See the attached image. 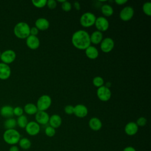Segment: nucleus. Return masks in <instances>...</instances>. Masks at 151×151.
<instances>
[{
	"mask_svg": "<svg viewBox=\"0 0 151 151\" xmlns=\"http://www.w3.org/2000/svg\"><path fill=\"white\" fill-rule=\"evenodd\" d=\"M61 8L65 12H68L71 9V4L70 2L65 1L61 4Z\"/></svg>",
	"mask_w": 151,
	"mask_h": 151,
	"instance_id": "obj_32",
	"label": "nucleus"
},
{
	"mask_svg": "<svg viewBox=\"0 0 151 151\" xmlns=\"http://www.w3.org/2000/svg\"><path fill=\"white\" fill-rule=\"evenodd\" d=\"M26 132L30 136H35L40 131V126L36 122L31 121L28 123L25 127Z\"/></svg>",
	"mask_w": 151,
	"mask_h": 151,
	"instance_id": "obj_11",
	"label": "nucleus"
},
{
	"mask_svg": "<svg viewBox=\"0 0 151 151\" xmlns=\"http://www.w3.org/2000/svg\"><path fill=\"white\" fill-rule=\"evenodd\" d=\"M1 52L0 51V57H1Z\"/></svg>",
	"mask_w": 151,
	"mask_h": 151,
	"instance_id": "obj_43",
	"label": "nucleus"
},
{
	"mask_svg": "<svg viewBox=\"0 0 151 151\" xmlns=\"http://www.w3.org/2000/svg\"><path fill=\"white\" fill-rule=\"evenodd\" d=\"M88 126L91 130L94 131H98L101 129L102 127V123L99 118L94 117L90 119L88 122Z\"/></svg>",
	"mask_w": 151,
	"mask_h": 151,
	"instance_id": "obj_18",
	"label": "nucleus"
},
{
	"mask_svg": "<svg viewBox=\"0 0 151 151\" xmlns=\"http://www.w3.org/2000/svg\"><path fill=\"white\" fill-rule=\"evenodd\" d=\"M13 113H14V115H15V116L19 117V116H20L23 114L24 110H23V109L21 107L17 106V107L14 108Z\"/></svg>",
	"mask_w": 151,
	"mask_h": 151,
	"instance_id": "obj_33",
	"label": "nucleus"
},
{
	"mask_svg": "<svg viewBox=\"0 0 151 151\" xmlns=\"http://www.w3.org/2000/svg\"><path fill=\"white\" fill-rule=\"evenodd\" d=\"M14 108L9 105H5L1 107L0 114L1 115L5 118H11L14 116L13 113Z\"/></svg>",
	"mask_w": 151,
	"mask_h": 151,
	"instance_id": "obj_19",
	"label": "nucleus"
},
{
	"mask_svg": "<svg viewBox=\"0 0 151 151\" xmlns=\"http://www.w3.org/2000/svg\"><path fill=\"white\" fill-rule=\"evenodd\" d=\"M52 103V100L50 96L47 94H44L39 97L37 102V107L38 111H46L50 106Z\"/></svg>",
	"mask_w": 151,
	"mask_h": 151,
	"instance_id": "obj_5",
	"label": "nucleus"
},
{
	"mask_svg": "<svg viewBox=\"0 0 151 151\" xmlns=\"http://www.w3.org/2000/svg\"><path fill=\"white\" fill-rule=\"evenodd\" d=\"M48 8L50 9H54L57 7V1L55 0H48L47 1V4Z\"/></svg>",
	"mask_w": 151,
	"mask_h": 151,
	"instance_id": "obj_35",
	"label": "nucleus"
},
{
	"mask_svg": "<svg viewBox=\"0 0 151 151\" xmlns=\"http://www.w3.org/2000/svg\"><path fill=\"white\" fill-rule=\"evenodd\" d=\"M94 25L97 31L101 32L106 31L109 27V21L104 17H99L96 18Z\"/></svg>",
	"mask_w": 151,
	"mask_h": 151,
	"instance_id": "obj_8",
	"label": "nucleus"
},
{
	"mask_svg": "<svg viewBox=\"0 0 151 151\" xmlns=\"http://www.w3.org/2000/svg\"><path fill=\"white\" fill-rule=\"evenodd\" d=\"M35 27L41 31H45L48 29L50 27L49 21L44 18H39L35 22Z\"/></svg>",
	"mask_w": 151,
	"mask_h": 151,
	"instance_id": "obj_16",
	"label": "nucleus"
},
{
	"mask_svg": "<svg viewBox=\"0 0 151 151\" xmlns=\"http://www.w3.org/2000/svg\"><path fill=\"white\" fill-rule=\"evenodd\" d=\"M14 33L18 38L26 39L30 35V27L25 22H19L14 28Z\"/></svg>",
	"mask_w": 151,
	"mask_h": 151,
	"instance_id": "obj_2",
	"label": "nucleus"
},
{
	"mask_svg": "<svg viewBox=\"0 0 151 151\" xmlns=\"http://www.w3.org/2000/svg\"><path fill=\"white\" fill-rule=\"evenodd\" d=\"M90 42L91 43L97 45L99 44H100L101 41L103 40V34L102 32L99 31H95L91 33V34L90 35Z\"/></svg>",
	"mask_w": 151,
	"mask_h": 151,
	"instance_id": "obj_22",
	"label": "nucleus"
},
{
	"mask_svg": "<svg viewBox=\"0 0 151 151\" xmlns=\"http://www.w3.org/2000/svg\"><path fill=\"white\" fill-rule=\"evenodd\" d=\"M18 143H19V147L24 150L29 149L31 146V141L28 138H26V137L21 138Z\"/></svg>",
	"mask_w": 151,
	"mask_h": 151,
	"instance_id": "obj_25",
	"label": "nucleus"
},
{
	"mask_svg": "<svg viewBox=\"0 0 151 151\" xmlns=\"http://www.w3.org/2000/svg\"><path fill=\"white\" fill-rule=\"evenodd\" d=\"M97 96L99 100L102 101H107L111 96V92L109 88L103 86L98 88L97 90Z\"/></svg>",
	"mask_w": 151,
	"mask_h": 151,
	"instance_id": "obj_6",
	"label": "nucleus"
},
{
	"mask_svg": "<svg viewBox=\"0 0 151 151\" xmlns=\"http://www.w3.org/2000/svg\"><path fill=\"white\" fill-rule=\"evenodd\" d=\"M38 32H39V30L35 27H32L30 28V35L37 36Z\"/></svg>",
	"mask_w": 151,
	"mask_h": 151,
	"instance_id": "obj_37",
	"label": "nucleus"
},
{
	"mask_svg": "<svg viewBox=\"0 0 151 151\" xmlns=\"http://www.w3.org/2000/svg\"><path fill=\"white\" fill-rule=\"evenodd\" d=\"M96 17L94 14L90 12H87L82 14L80 19V22L82 27L88 28L94 25Z\"/></svg>",
	"mask_w": 151,
	"mask_h": 151,
	"instance_id": "obj_4",
	"label": "nucleus"
},
{
	"mask_svg": "<svg viewBox=\"0 0 151 151\" xmlns=\"http://www.w3.org/2000/svg\"><path fill=\"white\" fill-rule=\"evenodd\" d=\"M74 6L76 8V9H77V11L80 10V8H81L80 3L78 2H77V1H76V2H74Z\"/></svg>",
	"mask_w": 151,
	"mask_h": 151,
	"instance_id": "obj_40",
	"label": "nucleus"
},
{
	"mask_svg": "<svg viewBox=\"0 0 151 151\" xmlns=\"http://www.w3.org/2000/svg\"><path fill=\"white\" fill-rule=\"evenodd\" d=\"M123 151H136V149L132 147V146H127V147H126Z\"/></svg>",
	"mask_w": 151,
	"mask_h": 151,
	"instance_id": "obj_41",
	"label": "nucleus"
},
{
	"mask_svg": "<svg viewBox=\"0 0 151 151\" xmlns=\"http://www.w3.org/2000/svg\"><path fill=\"white\" fill-rule=\"evenodd\" d=\"M104 79L100 76H96L93 79V84L98 88L104 86Z\"/></svg>",
	"mask_w": 151,
	"mask_h": 151,
	"instance_id": "obj_28",
	"label": "nucleus"
},
{
	"mask_svg": "<svg viewBox=\"0 0 151 151\" xmlns=\"http://www.w3.org/2000/svg\"><path fill=\"white\" fill-rule=\"evenodd\" d=\"M134 14L133 8L130 6H126L120 11L119 17L122 21H128L133 18Z\"/></svg>",
	"mask_w": 151,
	"mask_h": 151,
	"instance_id": "obj_9",
	"label": "nucleus"
},
{
	"mask_svg": "<svg viewBox=\"0 0 151 151\" xmlns=\"http://www.w3.org/2000/svg\"><path fill=\"white\" fill-rule=\"evenodd\" d=\"M26 44L29 48L31 50H36L40 47V41L37 36L29 35L26 38Z\"/></svg>",
	"mask_w": 151,
	"mask_h": 151,
	"instance_id": "obj_13",
	"label": "nucleus"
},
{
	"mask_svg": "<svg viewBox=\"0 0 151 151\" xmlns=\"http://www.w3.org/2000/svg\"><path fill=\"white\" fill-rule=\"evenodd\" d=\"M114 47V42L113 40L110 37L104 38L100 42V49L105 53L110 52L113 49Z\"/></svg>",
	"mask_w": 151,
	"mask_h": 151,
	"instance_id": "obj_10",
	"label": "nucleus"
},
{
	"mask_svg": "<svg viewBox=\"0 0 151 151\" xmlns=\"http://www.w3.org/2000/svg\"><path fill=\"white\" fill-rule=\"evenodd\" d=\"M55 129L49 126L45 129V133L48 137H53L55 134Z\"/></svg>",
	"mask_w": 151,
	"mask_h": 151,
	"instance_id": "obj_31",
	"label": "nucleus"
},
{
	"mask_svg": "<svg viewBox=\"0 0 151 151\" xmlns=\"http://www.w3.org/2000/svg\"><path fill=\"white\" fill-rule=\"evenodd\" d=\"M35 119L39 124H46L48 123L50 116L45 111H38L35 115Z\"/></svg>",
	"mask_w": 151,
	"mask_h": 151,
	"instance_id": "obj_12",
	"label": "nucleus"
},
{
	"mask_svg": "<svg viewBox=\"0 0 151 151\" xmlns=\"http://www.w3.org/2000/svg\"><path fill=\"white\" fill-rule=\"evenodd\" d=\"M3 139L4 142L10 145H15L21 139V134L18 131L15 129H6L3 133Z\"/></svg>",
	"mask_w": 151,
	"mask_h": 151,
	"instance_id": "obj_3",
	"label": "nucleus"
},
{
	"mask_svg": "<svg viewBox=\"0 0 151 151\" xmlns=\"http://www.w3.org/2000/svg\"><path fill=\"white\" fill-rule=\"evenodd\" d=\"M11 74V70L8 64L0 63V79H8Z\"/></svg>",
	"mask_w": 151,
	"mask_h": 151,
	"instance_id": "obj_14",
	"label": "nucleus"
},
{
	"mask_svg": "<svg viewBox=\"0 0 151 151\" xmlns=\"http://www.w3.org/2000/svg\"><path fill=\"white\" fill-rule=\"evenodd\" d=\"M48 123L50 126L54 129L59 127L62 123L61 117L58 114H53L50 117Z\"/></svg>",
	"mask_w": 151,
	"mask_h": 151,
	"instance_id": "obj_20",
	"label": "nucleus"
},
{
	"mask_svg": "<svg viewBox=\"0 0 151 151\" xmlns=\"http://www.w3.org/2000/svg\"><path fill=\"white\" fill-rule=\"evenodd\" d=\"M16 58V53L15 52L11 49L6 50L1 52V55L0 59L2 63L5 64L12 63Z\"/></svg>",
	"mask_w": 151,
	"mask_h": 151,
	"instance_id": "obj_7",
	"label": "nucleus"
},
{
	"mask_svg": "<svg viewBox=\"0 0 151 151\" xmlns=\"http://www.w3.org/2000/svg\"><path fill=\"white\" fill-rule=\"evenodd\" d=\"M4 127L6 129H14L17 126V120L12 117L8 118L4 122Z\"/></svg>",
	"mask_w": 151,
	"mask_h": 151,
	"instance_id": "obj_26",
	"label": "nucleus"
},
{
	"mask_svg": "<svg viewBox=\"0 0 151 151\" xmlns=\"http://www.w3.org/2000/svg\"><path fill=\"white\" fill-rule=\"evenodd\" d=\"M71 42L76 48L85 50L91 44L90 35L85 30H78L73 33L71 37Z\"/></svg>",
	"mask_w": 151,
	"mask_h": 151,
	"instance_id": "obj_1",
	"label": "nucleus"
},
{
	"mask_svg": "<svg viewBox=\"0 0 151 151\" xmlns=\"http://www.w3.org/2000/svg\"><path fill=\"white\" fill-rule=\"evenodd\" d=\"M74 106L71 105H67L64 107V111L67 114H74Z\"/></svg>",
	"mask_w": 151,
	"mask_h": 151,
	"instance_id": "obj_36",
	"label": "nucleus"
},
{
	"mask_svg": "<svg viewBox=\"0 0 151 151\" xmlns=\"http://www.w3.org/2000/svg\"><path fill=\"white\" fill-rule=\"evenodd\" d=\"M85 53L86 56L91 60L97 58L99 54L98 50L95 47L92 45H90L85 50Z\"/></svg>",
	"mask_w": 151,
	"mask_h": 151,
	"instance_id": "obj_21",
	"label": "nucleus"
},
{
	"mask_svg": "<svg viewBox=\"0 0 151 151\" xmlns=\"http://www.w3.org/2000/svg\"><path fill=\"white\" fill-rule=\"evenodd\" d=\"M74 114L79 118H83L88 114V109L83 104H78L74 106Z\"/></svg>",
	"mask_w": 151,
	"mask_h": 151,
	"instance_id": "obj_15",
	"label": "nucleus"
},
{
	"mask_svg": "<svg viewBox=\"0 0 151 151\" xmlns=\"http://www.w3.org/2000/svg\"><path fill=\"white\" fill-rule=\"evenodd\" d=\"M24 111L29 115L35 114L38 111L37 106L33 103H29L26 104L24 107Z\"/></svg>",
	"mask_w": 151,
	"mask_h": 151,
	"instance_id": "obj_23",
	"label": "nucleus"
},
{
	"mask_svg": "<svg viewBox=\"0 0 151 151\" xmlns=\"http://www.w3.org/2000/svg\"><path fill=\"white\" fill-rule=\"evenodd\" d=\"M9 151H19V147L16 145H12L9 149Z\"/></svg>",
	"mask_w": 151,
	"mask_h": 151,
	"instance_id": "obj_39",
	"label": "nucleus"
},
{
	"mask_svg": "<svg viewBox=\"0 0 151 151\" xmlns=\"http://www.w3.org/2000/svg\"><path fill=\"white\" fill-rule=\"evenodd\" d=\"M147 123V120L145 117H140L136 121V124L137 125V126H140V127H143L145 126L146 124Z\"/></svg>",
	"mask_w": 151,
	"mask_h": 151,
	"instance_id": "obj_34",
	"label": "nucleus"
},
{
	"mask_svg": "<svg viewBox=\"0 0 151 151\" xmlns=\"http://www.w3.org/2000/svg\"><path fill=\"white\" fill-rule=\"evenodd\" d=\"M138 129L139 127L135 122H130L126 124L124 132L129 136H133L137 133Z\"/></svg>",
	"mask_w": 151,
	"mask_h": 151,
	"instance_id": "obj_17",
	"label": "nucleus"
},
{
	"mask_svg": "<svg viewBox=\"0 0 151 151\" xmlns=\"http://www.w3.org/2000/svg\"><path fill=\"white\" fill-rule=\"evenodd\" d=\"M17 120V125L21 127V128H25L27 126V124L28 123V119L26 117V116L22 114L19 117H18Z\"/></svg>",
	"mask_w": 151,
	"mask_h": 151,
	"instance_id": "obj_27",
	"label": "nucleus"
},
{
	"mask_svg": "<svg viewBox=\"0 0 151 151\" xmlns=\"http://www.w3.org/2000/svg\"><path fill=\"white\" fill-rule=\"evenodd\" d=\"M101 11L102 14L106 17H110L113 14V7L109 4H104L101 8Z\"/></svg>",
	"mask_w": 151,
	"mask_h": 151,
	"instance_id": "obj_24",
	"label": "nucleus"
},
{
	"mask_svg": "<svg viewBox=\"0 0 151 151\" xmlns=\"http://www.w3.org/2000/svg\"><path fill=\"white\" fill-rule=\"evenodd\" d=\"M31 2L33 5L38 8H43L47 4V0H32Z\"/></svg>",
	"mask_w": 151,
	"mask_h": 151,
	"instance_id": "obj_30",
	"label": "nucleus"
},
{
	"mask_svg": "<svg viewBox=\"0 0 151 151\" xmlns=\"http://www.w3.org/2000/svg\"><path fill=\"white\" fill-rule=\"evenodd\" d=\"M106 87H108V88H109L110 86H111V83L109 82V83H106V86H105Z\"/></svg>",
	"mask_w": 151,
	"mask_h": 151,
	"instance_id": "obj_42",
	"label": "nucleus"
},
{
	"mask_svg": "<svg viewBox=\"0 0 151 151\" xmlns=\"http://www.w3.org/2000/svg\"><path fill=\"white\" fill-rule=\"evenodd\" d=\"M117 5H124L125 4L127 1V0H116L114 1Z\"/></svg>",
	"mask_w": 151,
	"mask_h": 151,
	"instance_id": "obj_38",
	"label": "nucleus"
},
{
	"mask_svg": "<svg viewBox=\"0 0 151 151\" xmlns=\"http://www.w3.org/2000/svg\"><path fill=\"white\" fill-rule=\"evenodd\" d=\"M143 12L147 16H151V2H146L143 4L142 6Z\"/></svg>",
	"mask_w": 151,
	"mask_h": 151,
	"instance_id": "obj_29",
	"label": "nucleus"
}]
</instances>
